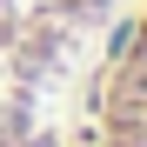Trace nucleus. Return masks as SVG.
Segmentation results:
<instances>
[{"label":"nucleus","instance_id":"1","mask_svg":"<svg viewBox=\"0 0 147 147\" xmlns=\"http://www.w3.org/2000/svg\"><path fill=\"white\" fill-rule=\"evenodd\" d=\"M94 147H147V0L120 13L94 74Z\"/></svg>","mask_w":147,"mask_h":147}]
</instances>
